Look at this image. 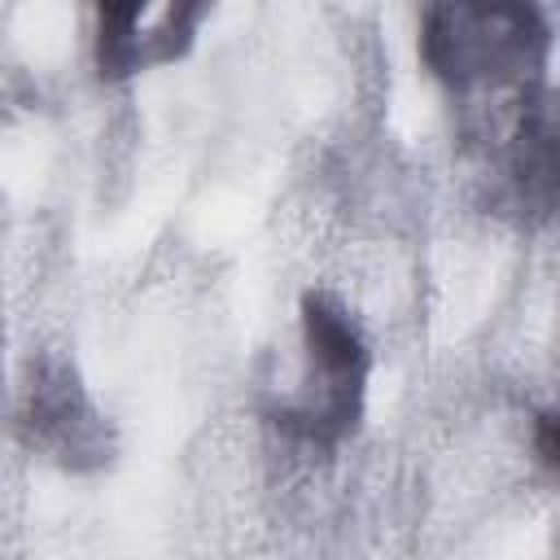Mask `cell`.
<instances>
[{"mask_svg":"<svg viewBox=\"0 0 560 560\" xmlns=\"http://www.w3.org/2000/svg\"><path fill=\"white\" fill-rule=\"evenodd\" d=\"M529 18L534 13H521V9H464V4L429 9L424 35H420L424 61L455 83L486 74L494 66L521 61L525 44L538 35V31H525Z\"/></svg>","mask_w":560,"mask_h":560,"instance_id":"cell-2","label":"cell"},{"mask_svg":"<svg viewBox=\"0 0 560 560\" xmlns=\"http://www.w3.org/2000/svg\"><path fill=\"white\" fill-rule=\"evenodd\" d=\"M96 18H101V26H96V66H101V74L122 79V74H136L140 66L179 57L188 35H192V22L201 18V9L197 4L158 9V26L149 35H144L149 4H136V0L131 4H101Z\"/></svg>","mask_w":560,"mask_h":560,"instance_id":"cell-3","label":"cell"},{"mask_svg":"<svg viewBox=\"0 0 560 560\" xmlns=\"http://www.w3.org/2000/svg\"><path fill=\"white\" fill-rule=\"evenodd\" d=\"M538 438V455H542V464H556V455H560V433H556V416L551 411H542L538 416V429H534Z\"/></svg>","mask_w":560,"mask_h":560,"instance_id":"cell-4","label":"cell"},{"mask_svg":"<svg viewBox=\"0 0 560 560\" xmlns=\"http://www.w3.org/2000/svg\"><path fill=\"white\" fill-rule=\"evenodd\" d=\"M18 424L22 438L61 468H96L109 459V424L88 398L74 363H66L61 354L31 359Z\"/></svg>","mask_w":560,"mask_h":560,"instance_id":"cell-1","label":"cell"}]
</instances>
